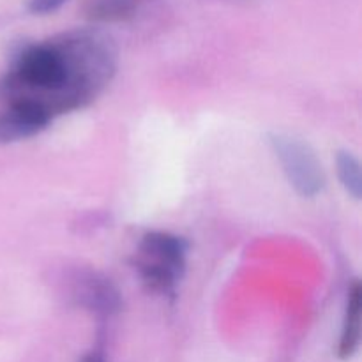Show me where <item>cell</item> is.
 Here are the masks:
<instances>
[{
  "mask_svg": "<svg viewBox=\"0 0 362 362\" xmlns=\"http://www.w3.org/2000/svg\"><path fill=\"white\" fill-rule=\"evenodd\" d=\"M117 71V49L99 30H71L27 46L0 78L4 105H32L52 119L90 105Z\"/></svg>",
  "mask_w": 362,
  "mask_h": 362,
  "instance_id": "1",
  "label": "cell"
},
{
  "mask_svg": "<svg viewBox=\"0 0 362 362\" xmlns=\"http://www.w3.org/2000/svg\"><path fill=\"white\" fill-rule=\"evenodd\" d=\"M187 246L182 237L170 232H147L134 253V269L148 290L173 297L184 278Z\"/></svg>",
  "mask_w": 362,
  "mask_h": 362,
  "instance_id": "2",
  "label": "cell"
},
{
  "mask_svg": "<svg viewBox=\"0 0 362 362\" xmlns=\"http://www.w3.org/2000/svg\"><path fill=\"white\" fill-rule=\"evenodd\" d=\"M271 147L279 159L286 179L304 198L320 194L325 187V173L313 148L300 138L290 134H271Z\"/></svg>",
  "mask_w": 362,
  "mask_h": 362,
  "instance_id": "3",
  "label": "cell"
},
{
  "mask_svg": "<svg viewBox=\"0 0 362 362\" xmlns=\"http://www.w3.org/2000/svg\"><path fill=\"white\" fill-rule=\"evenodd\" d=\"M52 117L37 106L6 105L0 112V145L16 144L42 133L52 124Z\"/></svg>",
  "mask_w": 362,
  "mask_h": 362,
  "instance_id": "4",
  "label": "cell"
},
{
  "mask_svg": "<svg viewBox=\"0 0 362 362\" xmlns=\"http://www.w3.org/2000/svg\"><path fill=\"white\" fill-rule=\"evenodd\" d=\"M76 297L85 308L101 317H110L120 310V296L110 279L88 272L78 281Z\"/></svg>",
  "mask_w": 362,
  "mask_h": 362,
  "instance_id": "5",
  "label": "cell"
},
{
  "mask_svg": "<svg viewBox=\"0 0 362 362\" xmlns=\"http://www.w3.org/2000/svg\"><path fill=\"white\" fill-rule=\"evenodd\" d=\"M361 308H362V290L361 283L354 281L349 290L346 299L345 320H343L341 336H339L338 356L341 359H350L357 354L361 345Z\"/></svg>",
  "mask_w": 362,
  "mask_h": 362,
  "instance_id": "6",
  "label": "cell"
},
{
  "mask_svg": "<svg viewBox=\"0 0 362 362\" xmlns=\"http://www.w3.org/2000/svg\"><path fill=\"white\" fill-rule=\"evenodd\" d=\"M141 4L144 0H87L83 13L94 23H119L131 20Z\"/></svg>",
  "mask_w": 362,
  "mask_h": 362,
  "instance_id": "7",
  "label": "cell"
},
{
  "mask_svg": "<svg viewBox=\"0 0 362 362\" xmlns=\"http://www.w3.org/2000/svg\"><path fill=\"white\" fill-rule=\"evenodd\" d=\"M336 170L341 186L352 198L359 200L362 193V179H361V163L352 152L341 151L336 158Z\"/></svg>",
  "mask_w": 362,
  "mask_h": 362,
  "instance_id": "8",
  "label": "cell"
},
{
  "mask_svg": "<svg viewBox=\"0 0 362 362\" xmlns=\"http://www.w3.org/2000/svg\"><path fill=\"white\" fill-rule=\"evenodd\" d=\"M66 2L67 0H28L27 7L32 14L42 16V14L55 13V11L60 9Z\"/></svg>",
  "mask_w": 362,
  "mask_h": 362,
  "instance_id": "9",
  "label": "cell"
},
{
  "mask_svg": "<svg viewBox=\"0 0 362 362\" xmlns=\"http://www.w3.org/2000/svg\"><path fill=\"white\" fill-rule=\"evenodd\" d=\"M87 362H101V361H98V359H95V357H90V359H88Z\"/></svg>",
  "mask_w": 362,
  "mask_h": 362,
  "instance_id": "10",
  "label": "cell"
}]
</instances>
